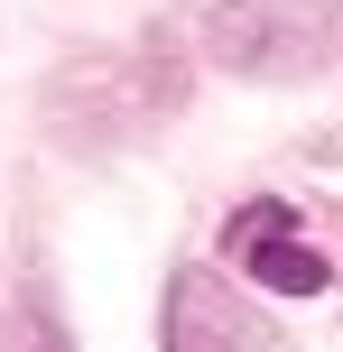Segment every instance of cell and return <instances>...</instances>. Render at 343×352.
<instances>
[{
	"label": "cell",
	"mask_w": 343,
	"mask_h": 352,
	"mask_svg": "<svg viewBox=\"0 0 343 352\" xmlns=\"http://www.w3.org/2000/svg\"><path fill=\"white\" fill-rule=\"evenodd\" d=\"M0 352H65L56 343L47 316H28V306H0Z\"/></svg>",
	"instance_id": "4"
},
{
	"label": "cell",
	"mask_w": 343,
	"mask_h": 352,
	"mask_svg": "<svg viewBox=\"0 0 343 352\" xmlns=\"http://www.w3.org/2000/svg\"><path fill=\"white\" fill-rule=\"evenodd\" d=\"M223 260H232L241 278L278 287V297H325L334 287V260L316 241H297V213L278 204V195H260V204H241L232 223H223Z\"/></svg>",
	"instance_id": "2"
},
{
	"label": "cell",
	"mask_w": 343,
	"mask_h": 352,
	"mask_svg": "<svg viewBox=\"0 0 343 352\" xmlns=\"http://www.w3.org/2000/svg\"><path fill=\"white\" fill-rule=\"evenodd\" d=\"M204 56L241 84H307L343 56V0H214Z\"/></svg>",
	"instance_id": "1"
},
{
	"label": "cell",
	"mask_w": 343,
	"mask_h": 352,
	"mask_svg": "<svg viewBox=\"0 0 343 352\" xmlns=\"http://www.w3.org/2000/svg\"><path fill=\"white\" fill-rule=\"evenodd\" d=\"M167 352H288V343H278L269 324H251L204 269H186V278L167 287Z\"/></svg>",
	"instance_id": "3"
}]
</instances>
